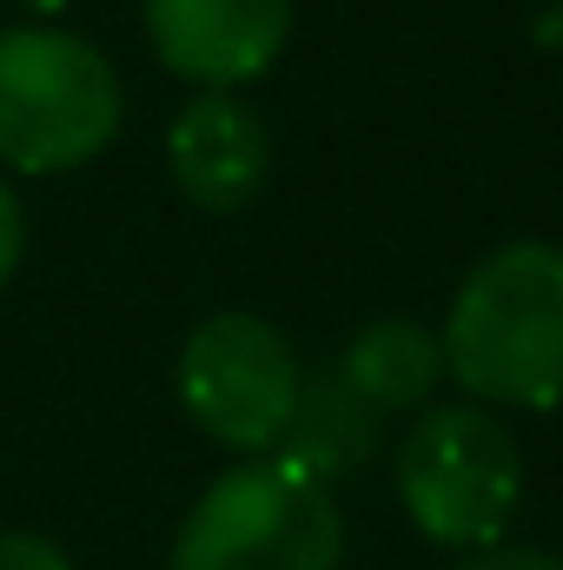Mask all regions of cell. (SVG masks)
<instances>
[{
    "label": "cell",
    "instance_id": "8fae6325",
    "mask_svg": "<svg viewBox=\"0 0 563 570\" xmlns=\"http://www.w3.org/2000/svg\"><path fill=\"white\" fill-rule=\"evenodd\" d=\"M451 570H563L557 551H537V544H484V551H464Z\"/></svg>",
    "mask_w": 563,
    "mask_h": 570
},
{
    "label": "cell",
    "instance_id": "5b68a950",
    "mask_svg": "<svg viewBox=\"0 0 563 570\" xmlns=\"http://www.w3.org/2000/svg\"><path fill=\"white\" fill-rule=\"evenodd\" d=\"M172 385H179L186 419L213 444H226L239 458H266V451H279L285 425L298 412L305 365H298L292 338L273 318H259V312H206L179 345Z\"/></svg>",
    "mask_w": 563,
    "mask_h": 570
},
{
    "label": "cell",
    "instance_id": "277c9868",
    "mask_svg": "<svg viewBox=\"0 0 563 570\" xmlns=\"http://www.w3.org/2000/svg\"><path fill=\"white\" fill-rule=\"evenodd\" d=\"M113 60L67 27L0 33V166L7 173H73L120 134Z\"/></svg>",
    "mask_w": 563,
    "mask_h": 570
},
{
    "label": "cell",
    "instance_id": "6da1fadb",
    "mask_svg": "<svg viewBox=\"0 0 563 570\" xmlns=\"http://www.w3.org/2000/svg\"><path fill=\"white\" fill-rule=\"evenodd\" d=\"M444 372L491 412L563 405V246L511 239L484 253L444 312Z\"/></svg>",
    "mask_w": 563,
    "mask_h": 570
},
{
    "label": "cell",
    "instance_id": "30bf717a",
    "mask_svg": "<svg viewBox=\"0 0 563 570\" xmlns=\"http://www.w3.org/2000/svg\"><path fill=\"white\" fill-rule=\"evenodd\" d=\"M0 570H73V558L40 531H0Z\"/></svg>",
    "mask_w": 563,
    "mask_h": 570
},
{
    "label": "cell",
    "instance_id": "8992f818",
    "mask_svg": "<svg viewBox=\"0 0 563 570\" xmlns=\"http://www.w3.org/2000/svg\"><path fill=\"white\" fill-rule=\"evenodd\" d=\"M146 40L166 73L239 94L285 53L292 0H140Z\"/></svg>",
    "mask_w": 563,
    "mask_h": 570
},
{
    "label": "cell",
    "instance_id": "52a82bcc",
    "mask_svg": "<svg viewBox=\"0 0 563 570\" xmlns=\"http://www.w3.org/2000/svg\"><path fill=\"white\" fill-rule=\"evenodd\" d=\"M166 166H172V186L199 213H246L273 179V127L259 120L253 100L206 87L172 114Z\"/></svg>",
    "mask_w": 563,
    "mask_h": 570
},
{
    "label": "cell",
    "instance_id": "3957f363",
    "mask_svg": "<svg viewBox=\"0 0 563 570\" xmlns=\"http://www.w3.org/2000/svg\"><path fill=\"white\" fill-rule=\"evenodd\" d=\"M392 484L418 538L484 551L504 544L524 504V451L491 405H424L392 451Z\"/></svg>",
    "mask_w": 563,
    "mask_h": 570
},
{
    "label": "cell",
    "instance_id": "9c48e42d",
    "mask_svg": "<svg viewBox=\"0 0 563 570\" xmlns=\"http://www.w3.org/2000/svg\"><path fill=\"white\" fill-rule=\"evenodd\" d=\"M378 431H385V419L338 372H318L298 392V412H292V425L279 438V458L298 464L305 478H318L325 491H338L345 478H358L378 458Z\"/></svg>",
    "mask_w": 563,
    "mask_h": 570
},
{
    "label": "cell",
    "instance_id": "7a4b0ae2",
    "mask_svg": "<svg viewBox=\"0 0 563 570\" xmlns=\"http://www.w3.org/2000/svg\"><path fill=\"white\" fill-rule=\"evenodd\" d=\"M345 511L338 498L285 464L279 451L219 471L172 531L166 570H338Z\"/></svg>",
    "mask_w": 563,
    "mask_h": 570
},
{
    "label": "cell",
    "instance_id": "7c38bea8",
    "mask_svg": "<svg viewBox=\"0 0 563 570\" xmlns=\"http://www.w3.org/2000/svg\"><path fill=\"white\" fill-rule=\"evenodd\" d=\"M20 253H27V213H20V193H13L7 173H0V285L13 279Z\"/></svg>",
    "mask_w": 563,
    "mask_h": 570
},
{
    "label": "cell",
    "instance_id": "4fadbf2b",
    "mask_svg": "<svg viewBox=\"0 0 563 570\" xmlns=\"http://www.w3.org/2000/svg\"><path fill=\"white\" fill-rule=\"evenodd\" d=\"M27 7H33V13H60L67 0H27Z\"/></svg>",
    "mask_w": 563,
    "mask_h": 570
},
{
    "label": "cell",
    "instance_id": "ba28073f",
    "mask_svg": "<svg viewBox=\"0 0 563 570\" xmlns=\"http://www.w3.org/2000/svg\"><path fill=\"white\" fill-rule=\"evenodd\" d=\"M378 419H398V412H424L431 392L451 379L444 372V345L437 332L418 318H372L345 338L338 365H332Z\"/></svg>",
    "mask_w": 563,
    "mask_h": 570
}]
</instances>
